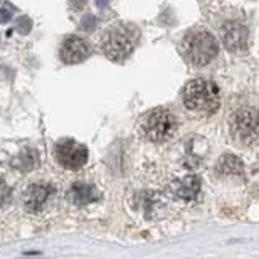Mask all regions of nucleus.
Here are the masks:
<instances>
[{
	"instance_id": "obj_1",
	"label": "nucleus",
	"mask_w": 259,
	"mask_h": 259,
	"mask_svg": "<svg viewBox=\"0 0 259 259\" xmlns=\"http://www.w3.org/2000/svg\"><path fill=\"white\" fill-rule=\"evenodd\" d=\"M180 54L192 67H204L219 54L217 39L204 25H195L184 34L180 40Z\"/></svg>"
},
{
	"instance_id": "obj_2",
	"label": "nucleus",
	"mask_w": 259,
	"mask_h": 259,
	"mask_svg": "<svg viewBox=\"0 0 259 259\" xmlns=\"http://www.w3.org/2000/svg\"><path fill=\"white\" fill-rule=\"evenodd\" d=\"M138 39L140 32L133 24L115 22L101 35V51L113 63H123L132 56Z\"/></svg>"
},
{
	"instance_id": "obj_3",
	"label": "nucleus",
	"mask_w": 259,
	"mask_h": 259,
	"mask_svg": "<svg viewBox=\"0 0 259 259\" xmlns=\"http://www.w3.org/2000/svg\"><path fill=\"white\" fill-rule=\"evenodd\" d=\"M179 118L168 108H155L138 120V137L150 143H165L175 138L179 132Z\"/></svg>"
},
{
	"instance_id": "obj_4",
	"label": "nucleus",
	"mask_w": 259,
	"mask_h": 259,
	"mask_svg": "<svg viewBox=\"0 0 259 259\" xmlns=\"http://www.w3.org/2000/svg\"><path fill=\"white\" fill-rule=\"evenodd\" d=\"M182 101L187 110L212 115L221 106V91L215 82L209 79H194L185 84L182 91Z\"/></svg>"
},
{
	"instance_id": "obj_5",
	"label": "nucleus",
	"mask_w": 259,
	"mask_h": 259,
	"mask_svg": "<svg viewBox=\"0 0 259 259\" xmlns=\"http://www.w3.org/2000/svg\"><path fill=\"white\" fill-rule=\"evenodd\" d=\"M219 35L226 49L232 54H244L249 49V25L244 17L232 15L217 24Z\"/></svg>"
},
{
	"instance_id": "obj_6",
	"label": "nucleus",
	"mask_w": 259,
	"mask_h": 259,
	"mask_svg": "<svg viewBox=\"0 0 259 259\" xmlns=\"http://www.w3.org/2000/svg\"><path fill=\"white\" fill-rule=\"evenodd\" d=\"M167 194L177 202L192 204L200 194V180L192 172L174 174L167 184H165Z\"/></svg>"
},
{
	"instance_id": "obj_7",
	"label": "nucleus",
	"mask_w": 259,
	"mask_h": 259,
	"mask_svg": "<svg viewBox=\"0 0 259 259\" xmlns=\"http://www.w3.org/2000/svg\"><path fill=\"white\" fill-rule=\"evenodd\" d=\"M54 158L61 167L67 170H79L88 162V148L76 140L64 138L56 143Z\"/></svg>"
},
{
	"instance_id": "obj_8",
	"label": "nucleus",
	"mask_w": 259,
	"mask_h": 259,
	"mask_svg": "<svg viewBox=\"0 0 259 259\" xmlns=\"http://www.w3.org/2000/svg\"><path fill=\"white\" fill-rule=\"evenodd\" d=\"M231 133L234 135L237 142L244 145L256 143L257 138V123H256V108H244L237 111L231 118Z\"/></svg>"
},
{
	"instance_id": "obj_9",
	"label": "nucleus",
	"mask_w": 259,
	"mask_h": 259,
	"mask_svg": "<svg viewBox=\"0 0 259 259\" xmlns=\"http://www.w3.org/2000/svg\"><path fill=\"white\" fill-rule=\"evenodd\" d=\"M54 194V189L48 184L37 182L29 185V189L24 194V205L29 212H40L46 207V204L51 200Z\"/></svg>"
},
{
	"instance_id": "obj_10",
	"label": "nucleus",
	"mask_w": 259,
	"mask_h": 259,
	"mask_svg": "<svg viewBox=\"0 0 259 259\" xmlns=\"http://www.w3.org/2000/svg\"><path fill=\"white\" fill-rule=\"evenodd\" d=\"M88 56H90V48H88V44L81 37H77V35L66 37L59 51V58L66 64L82 63L84 59H88Z\"/></svg>"
},
{
	"instance_id": "obj_11",
	"label": "nucleus",
	"mask_w": 259,
	"mask_h": 259,
	"mask_svg": "<svg viewBox=\"0 0 259 259\" xmlns=\"http://www.w3.org/2000/svg\"><path fill=\"white\" fill-rule=\"evenodd\" d=\"M100 194L98 190L93 187V185L88 184H74L67 192V199L72 202L74 205H86L91 204V202H96Z\"/></svg>"
},
{
	"instance_id": "obj_12",
	"label": "nucleus",
	"mask_w": 259,
	"mask_h": 259,
	"mask_svg": "<svg viewBox=\"0 0 259 259\" xmlns=\"http://www.w3.org/2000/svg\"><path fill=\"white\" fill-rule=\"evenodd\" d=\"M217 172L226 177H241L244 174V167L239 158L232 157V155H224L217 163Z\"/></svg>"
},
{
	"instance_id": "obj_13",
	"label": "nucleus",
	"mask_w": 259,
	"mask_h": 259,
	"mask_svg": "<svg viewBox=\"0 0 259 259\" xmlns=\"http://www.w3.org/2000/svg\"><path fill=\"white\" fill-rule=\"evenodd\" d=\"M35 160H37V157H35L34 150L32 148H25L24 152L17 157V160H15V167H17L19 170H22V172H27V170L34 168Z\"/></svg>"
},
{
	"instance_id": "obj_14",
	"label": "nucleus",
	"mask_w": 259,
	"mask_h": 259,
	"mask_svg": "<svg viewBox=\"0 0 259 259\" xmlns=\"http://www.w3.org/2000/svg\"><path fill=\"white\" fill-rule=\"evenodd\" d=\"M30 27H32V22H30L29 17H19L17 24H15V29H17L19 34H27Z\"/></svg>"
},
{
	"instance_id": "obj_15",
	"label": "nucleus",
	"mask_w": 259,
	"mask_h": 259,
	"mask_svg": "<svg viewBox=\"0 0 259 259\" xmlns=\"http://www.w3.org/2000/svg\"><path fill=\"white\" fill-rule=\"evenodd\" d=\"M96 27V17L93 14H84V17L81 20V29L86 30V32H90Z\"/></svg>"
},
{
	"instance_id": "obj_16",
	"label": "nucleus",
	"mask_w": 259,
	"mask_h": 259,
	"mask_svg": "<svg viewBox=\"0 0 259 259\" xmlns=\"http://www.w3.org/2000/svg\"><path fill=\"white\" fill-rule=\"evenodd\" d=\"M15 12V9L10 4H5L2 9H0V24H7L10 19H12V14Z\"/></svg>"
},
{
	"instance_id": "obj_17",
	"label": "nucleus",
	"mask_w": 259,
	"mask_h": 259,
	"mask_svg": "<svg viewBox=\"0 0 259 259\" xmlns=\"http://www.w3.org/2000/svg\"><path fill=\"white\" fill-rule=\"evenodd\" d=\"M10 199H12V190H10L4 182H0V207L9 204Z\"/></svg>"
}]
</instances>
